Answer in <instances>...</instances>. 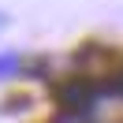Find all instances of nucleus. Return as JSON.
<instances>
[{
    "label": "nucleus",
    "instance_id": "f257e3e1",
    "mask_svg": "<svg viewBox=\"0 0 123 123\" xmlns=\"http://www.w3.org/2000/svg\"><path fill=\"white\" fill-rule=\"evenodd\" d=\"M19 67H23V60H19L15 52H4V56H0V75H15Z\"/></svg>",
    "mask_w": 123,
    "mask_h": 123
},
{
    "label": "nucleus",
    "instance_id": "f03ea898",
    "mask_svg": "<svg viewBox=\"0 0 123 123\" xmlns=\"http://www.w3.org/2000/svg\"><path fill=\"white\" fill-rule=\"evenodd\" d=\"M4 26H8V15H4V11H0V30H4Z\"/></svg>",
    "mask_w": 123,
    "mask_h": 123
}]
</instances>
